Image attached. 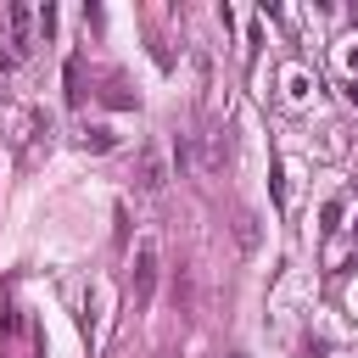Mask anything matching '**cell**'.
Segmentation results:
<instances>
[{"label":"cell","mask_w":358,"mask_h":358,"mask_svg":"<svg viewBox=\"0 0 358 358\" xmlns=\"http://www.w3.org/2000/svg\"><path fill=\"white\" fill-rule=\"evenodd\" d=\"M78 140H84V151H112V129H106V123H90Z\"/></svg>","instance_id":"cell-7"},{"label":"cell","mask_w":358,"mask_h":358,"mask_svg":"<svg viewBox=\"0 0 358 358\" xmlns=\"http://www.w3.org/2000/svg\"><path fill=\"white\" fill-rule=\"evenodd\" d=\"M229 358H246V352H229Z\"/></svg>","instance_id":"cell-11"},{"label":"cell","mask_w":358,"mask_h":358,"mask_svg":"<svg viewBox=\"0 0 358 358\" xmlns=\"http://www.w3.org/2000/svg\"><path fill=\"white\" fill-rule=\"evenodd\" d=\"M257 241H263L257 213H235V246H241V252H257Z\"/></svg>","instance_id":"cell-5"},{"label":"cell","mask_w":358,"mask_h":358,"mask_svg":"<svg viewBox=\"0 0 358 358\" xmlns=\"http://www.w3.org/2000/svg\"><path fill=\"white\" fill-rule=\"evenodd\" d=\"M168 179H173L168 151H162V145H145V151H140V162H134V190H140V196H162V190H168Z\"/></svg>","instance_id":"cell-1"},{"label":"cell","mask_w":358,"mask_h":358,"mask_svg":"<svg viewBox=\"0 0 358 358\" xmlns=\"http://www.w3.org/2000/svg\"><path fill=\"white\" fill-rule=\"evenodd\" d=\"M196 140H201V168L218 173V168L229 162V134H224V129H207V134H196Z\"/></svg>","instance_id":"cell-4"},{"label":"cell","mask_w":358,"mask_h":358,"mask_svg":"<svg viewBox=\"0 0 358 358\" xmlns=\"http://www.w3.org/2000/svg\"><path fill=\"white\" fill-rule=\"evenodd\" d=\"M6 22H11V56H28L34 50V11L28 6H11Z\"/></svg>","instance_id":"cell-3"},{"label":"cell","mask_w":358,"mask_h":358,"mask_svg":"<svg viewBox=\"0 0 358 358\" xmlns=\"http://www.w3.org/2000/svg\"><path fill=\"white\" fill-rule=\"evenodd\" d=\"M101 101H106V106H134V95H129V90H123V84H117V78H112V84H106V95H101Z\"/></svg>","instance_id":"cell-8"},{"label":"cell","mask_w":358,"mask_h":358,"mask_svg":"<svg viewBox=\"0 0 358 358\" xmlns=\"http://www.w3.org/2000/svg\"><path fill=\"white\" fill-rule=\"evenodd\" d=\"M157 268H162V257H157V246L151 241H140V252H134V268H129V302H134V313L151 302V285H157Z\"/></svg>","instance_id":"cell-2"},{"label":"cell","mask_w":358,"mask_h":358,"mask_svg":"<svg viewBox=\"0 0 358 358\" xmlns=\"http://www.w3.org/2000/svg\"><path fill=\"white\" fill-rule=\"evenodd\" d=\"M352 241H358V218H352Z\"/></svg>","instance_id":"cell-10"},{"label":"cell","mask_w":358,"mask_h":358,"mask_svg":"<svg viewBox=\"0 0 358 358\" xmlns=\"http://www.w3.org/2000/svg\"><path fill=\"white\" fill-rule=\"evenodd\" d=\"M173 308H179V313H190V308H196V291H190V268H179V274H173Z\"/></svg>","instance_id":"cell-6"},{"label":"cell","mask_w":358,"mask_h":358,"mask_svg":"<svg viewBox=\"0 0 358 358\" xmlns=\"http://www.w3.org/2000/svg\"><path fill=\"white\" fill-rule=\"evenodd\" d=\"M347 101H352V106H358V84H347Z\"/></svg>","instance_id":"cell-9"}]
</instances>
